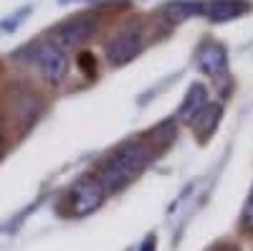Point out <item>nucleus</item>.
Masks as SVG:
<instances>
[{
    "mask_svg": "<svg viewBox=\"0 0 253 251\" xmlns=\"http://www.w3.org/2000/svg\"><path fill=\"white\" fill-rule=\"evenodd\" d=\"M248 10L246 0H210V3H203L200 13L210 20H230V18H238Z\"/></svg>",
    "mask_w": 253,
    "mask_h": 251,
    "instance_id": "nucleus-6",
    "label": "nucleus"
},
{
    "mask_svg": "<svg viewBox=\"0 0 253 251\" xmlns=\"http://www.w3.org/2000/svg\"><path fill=\"white\" fill-rule=\"evenodd\" d=\"M152 160V150L147 148V142L132 140L117 148L107 160L101 162L99 180L107 191H119L124 183H129L134 175H139Z\"/></svg>",
    "mask_w": 253,
    "mask_h": 251,
    "instance_id": "nucleus-1",
    "label": "nucleus"
},
{
    "mask_svg": "<svg viewBox=\"0 0 253 251\" xmlns=\"http://www.w3.org/2000/svg\"><path fill=\"white\" fill-rule=\"evenodd\" d=\"M203 107H208V89L203 87V84H193V87H190V92L185 94L182 104H180L177 117L185 119V122H193V117H195Z\"/></svg>",
    "mask_w": 253,
    "mask_h": 251,
    "instance_id": "nucleus-9",
    "label": "nucleus"
},
{
    "mask_svg": "<svg viewBox=\"0 0 253 251\" xmlns=\"http://www.w3.org/2000/svg\"><path fill=\"white\" fill-rule=\"evenodd\" d=\"M0 152H3V130H0Z\"/></svg>",
    "mask_w": 253,
    "mask_h": 251,
    "instance_id": "nucleus-13",
    "label": "nucleus"
},
{
    "mask_svg": "<svg viewBox=\"0 0 253 251\" xmlns=\"http://www.w3.org/2000/svg\"><path fill=\"white\" fill-rule=\"evenodd\" d=\"M104 196H107V188L101 185L96 175H81L66 193V211L71 216L94 213L104 203Z\"/></svg>",
    "mask_w": 253,
    "mask_h": 251,
    "instance_id": "nucleus-2",
    "label": "nucleus"
},
{
    "mask_svg": "<svg viewBox=\"0 0 253 251\" xmlns=\"http://www.w3.org/2000/svg\"><path fill=\"white\" fill-rule=\"evenodd\" d=\"M142 46H144L142 28L139 26H126L107 44V61L114 64V66L126 64V61H132L142 51Z\"/></svg>",
    "mask_w": 253,
    "mask_h": 251,
    "instance_id": "nucleus-5",
    "label": "nucleus"
},
{
    "mask_svg": "<svg viewBox=\"0 0 253 251\" xmlns=\"http://www.w3.org/2000/svg\"><path fill=\"white\" fill-rule=\"evenodd\" d=\"M96 28H99V18L91 13H81V15H74L69 20H63V23H58L51 31V41L61 51H71V49H79L86 38H91Z\"/></svg>",
    "mask_w": 253,
    "mask_h": 251,
    "instance_id": "nucleus-4",
    "label": "nucleus"
},
{
    "mask_svg": "<svg viewBox=\"0 0 253 251\" xmlns=\"http://www.w3.org/2000/svg\"><path fill=\"white\" fill-rule=\"evenodd\" d=\"M28 58L38 66L41 76H43L48 84H61L69 74V64H66V51H61L53 41H41V44L28 49Z\"/></svg>",
    "mask_w": 253,
    "mask_h": 251,
    "instance_id": "nucleus-3",
    "label": "nucleus"
},
{
    "mask_svg": "<svg viewBox=\"0 0 253 251\" xmlns=\"http://www.w3.org/2000/svg\"><path fill=\"white\" fill-rule=\"evenodd\" d=\"M220 114H223V107L220 104H210L208 101V107H203L195 117H193V130H195V135L200 137V140H208L210 135H213V130H215V124L220 122Z\"/></svg>",
    "mask_w": 253,
    "mask_h": 251,
    "instance_id": "nucleus-8",
    "label": "nucleus"
},
{
    "mask_svg": "<svg viewBox=\"0 0 253 251\" xmlns=\"http://www.w3.org/2000/svg\"><path fill=\"white\" fill-rule=\"evenodd\" d=\"M241 226L246 231H253V188H251V196L243 205V213H241Z\"/></svg>",
    "mask_w": 253,
    "mask_h": 251,
    "instance_id": "nucleus-11",
    "label": "nucleus"
},
{
    "mask_svg": "<svg viewBox=\"0 0 253 251\" xmlns=\"http://www.w3.org/2000/svg\"><path fill=\"white\" fill-rule=\"evenodd\" d=\"M203 3H193V0H177V3H172L170 8H167V15H170V20H182V18H190V15H195L200 13Z\"/></svg>",
    "mask_w": 253,
    "mask_h": 251,
    "instance_id": "nucleus-10",
    "label": "nucleus"
},
{
    "mask_svg": "<svg viewBox=\"0 0 253 251\" xmlns=\"http://www.w3.org/2000/svg\"><path fill=\"white\" fill-rule=\"evenodd\" d=\"M79 69L86 74V76H94V74H96V61H94V56H91V53H81V56H79Z\"/></svg>",
    "mask_w": 253,
    "mask_h": 251,
    "instance_id": "nucleus-12",
    "label": "nucleus"
},
{
    "mask_svg": "<svg viewBox=\"0 0 253 251\" xmlns=\"http://www.w3.org/2000/svg\"><path fill=\"white\" fill-rule=\"evenodd\" d=\"M228 66V53L220 44H205L200 51V69L210 76H220Z\"/></svg>",
    "mask_w": 253,
    "mask_h": 251,
    "instance_id": "nucleus-7",
    "label": "nucleus"
}]
</instances>
